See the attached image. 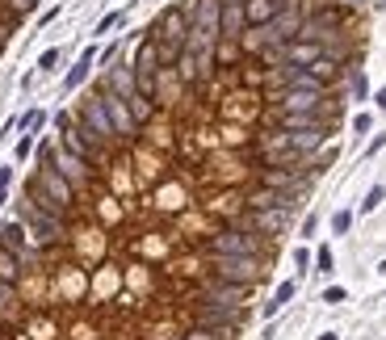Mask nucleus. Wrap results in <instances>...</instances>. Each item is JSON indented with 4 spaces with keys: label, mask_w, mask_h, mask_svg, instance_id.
Masks as SVG:
<instances>
[{
    "label": "nucleus",
    "mask_w": 386,
    "mask_h": 340,
    "mask_svg": "<svg viewBox=\"0 0 386 340\" xmlns=\"http://www.w3.org/2000/svg\"><path fill=\"white\" fill-rule=\"evenodd\" d=\"M26 197L34 202V206H43L50 214H63L67 219V210H72V202H76V185L63 177V172H55V168H38L34 177H30V185H26Z\"/></svg>",
    "instance_id": "obj_1"
},
{
    "label": "nucleus",
    "mask_w": 386,
    "mask_h": 340,
    "mask_svg": "<svg viewBox=\"0 0 386 340\" xmlns=\"http://www.w3.org/2000/svg\"><path fill=\"white\" fill-rule=\"evenodd\" d=\"M17 223L26 227V236H30V243H38V248H47V243H59L63 240V214H50V210H43V206H34L30 197H21L17 202Z\"/></svg>",
    "instance_id": "obj_2"
},
{
    "label": "nucleus",
    "mask_w": 386,
    "mask_h": 340,
    "mask_svg": "<svg viewBox=\"0 0 386 340\" xmlns=\"http://www.w3.org/2000/svg\"><path fill=\"white\" fill-rule=\"evenodd\" d=\"M76 122H80V131L93 139L96 147H114L118 143V131H114V118H109V109H105V101L101 93L80 101V109H76Z\"/></svg>",
    "instance_id": "obj_3"
},
{
    "label": "nucleus",
    "mask_w": 386,
    "mask_h": 340,
    "mask_svg": "<svg viewBox=\"0 0 386 340\" xmlns=\"http://www.w3.org/2000/svg\"><path fill=\"white\" fill-rule=\"evenodd\" d=\"M210 256H265V240H260L252 227L231 223V227H223V231L210 240Z\"/></svg>",
    "instance_id": "obj_4"
},
{
    "label": "nucleus",
    "mask_w": 386,
    "mask_h": 340,
    "mask_svg": "<svg viewBox=\"0 0 386 340\" xmlns=\"http://www.w3.org/2000/svg\"><path fill=\"white\" fill-rule=\"evenodd\" d=\"M219 282H236V286H256L265 278V256H214L210 261Z\"/></svg>",
    "instance_id": "obj_5"
},
{
    "label": "nucleus",
    "mask_w": 386,
    "mask_h": 340,
    "mask_svg": "<svg viewBox=\"0 0 386 340\" xmlns=\"http://www.w3.org/2000/svg\"><path fill=\"white\" fill-rule=\"evenodd\" d=\"M147 38H155V43H181V47H185V38H189V13H185L181 4H168V9L147 26Z\"/></svg>",
    "instance_id": "obj_6"
},
{
    "label": "nucleus",
    "mask_w": 386,
    "mask_h": 340,
    "mask_svg": "<svg viewBox=\"0 0 386 340\" xmlns=\"http://www.w3.org/2000/svg\"><path fill=\"white\" fill-rule=\"evenodd\" d=\"M50 168L63 172L76 190H89V185H93V164L80 160V155H72V151H63L59 143H55V151H50Z\"/></svg>",
    "instance_id": "obj_7"
},
{
    "label": "nucleus",
    "mask_w": 386,
    "mask_h": 340,
    "mask_svg": "<svg viewBox=\"0 0 386 340\" xmlns=\"http://www.w3.org/2000/svg\"><path fill=\"white\" fill-rule=\"evenodd\" d=\"M286 223H290V210H282V206H265V210H248V214H243V227H252L260 240L282 236Z\"/></svg>",
    "instance_id": "obj_8"
},
{
    "label": "nucleus",
    "mask_w": 386,
    "mask_h": 340,
    "mask_svg": "<svg viewBox=\"0 0 386 340\" xmlns=\"http://www.w3.org/2000/svg\"><path fill=\"white\" fill-rule=\"evenodd\" d=\"M59 147H63V151H72V155H80V160H89L93 168L105 160V147H96L93 139L80 131V122H76V126H67V131H59Z\"/></svg>",
    "instance_id": "obj_9"
},
{
    "label": "nucleus",
    "mask_w": 386,
    "mask_h": 340,
    "mask_svg": "<svg viewBox=\"0 0 386 340\" xmlns=\"http://www.w3.org/2000/svg\"><path fill=\"white\" fill-rule=\"evenodd\" d=\"M101 101H105V109H109V118H114V131H118V139H135V131H139V122L131 118V105L118 97V93H109V89H96Z\"/></svg>",
    "instance_id": "obj_10"
},
{
    "label": "nucleus",
    "mask_w": 386,
    "mask_h": 340,
    "mask_svg": "<svg viewBox=\"0 0 386 340\" xmlns=\"http://www.w3.org/2000/svg\"><path fill=\"white\" fill-rule=\"evenodd\" d=\"M282 59H286L290 67H311L315 59H324V43H315V38H290V43H282Z\"/></svg>",
    "instance_id": "obj_11"
},
{
    "label": "nucleus",
    "mask_w": 386,
    "mask_h": 340,
    "mask_svg": "<svg viewBox=\"0 0 386 340\" xmlns=\"http://www.w3.org/2000/svg\"><path fill=\"white\" fill-rule=\"evenodd\" d=\"M328 93H307V89H286V93H277V105H282V114H319V105H324Z\"/></svg>",
    "instance_id": "obj_12"
},
{
    "label": "nucleus",
    "mask_w": 386,
    "mask_h": 340,
    "mask_svg": "<svg viewBox=\"0 0 386 340\" xmlns=\"http://www.w3.org/2000/svg\"><path fill=\"white\" fill-rule=\"evenodd\" d=\"M0 248H9V252H13V256L21 261V265H30V261L38 256V252H34V248L26 243V227H21L17 219H9V223L0 227Z\"/></svg>",
    "instance_id": "obj_13"
},
{
    "label": "nucleus",
    "mask_w": 386,
    "mask_h": 340,
    "mask_svg": "<svg viewBox=\"0 0 386 340\" xmlns=\"http://www.w3.org/2000/svg\"><path fill=\"white\" fill-rule=\"evenodd\" d=\"M96 67V47H84L80 50V59L67 67V76H63V93H76L80 84H89V76H93Z\"/></svg>",
    "instance_id": "obj_14"
},
{
    "label": "nucleus",
    "mask_w": 386,
    "mask_h": 340,
    "mask_svg": "<svg viewBox=\"0 0 386 340\" xmlns=\"http://www.w3.org/2000/svg\"><path fill=\"white\" fill-rule=\"evenodd\" d=\"M243 30H248L243 4H236V0H223V13H219V38H240Z\"/></svg>",
    "instance_id": "obj_15"
},
{
    "label": "nucleus",
    "mask_w": 386,
    "mask_h": 340,
    "mask_svg": "<svg viewBox=\"0 0 386 340\" xmlns=\"http://www.w3.org/2000/svg\"><path fill=\"white\" fill-rule=\"evenodd\" d=\"M243 59V47H240V38H219L214 43V72H236Z\"/></svg>",
    "instance_id": "obj_16"
},
{
    "label": "nucleus",
    "mask_w": 386,
    "mask_h": 340,
    "mask_svg": "<svg viewBox=\"0 0 386 340\" xmlns=\"http://www.w3.org/2000/svg\"><path fill=\"white\" fill-rule=\"evenodd\" d=\"M277 13H282V0H243V17H248V26H252V30L269 26Z\"/></svg>",
    "instance_id": "obj_17"
},
{
    "label": "nucleus",
    "mask_w": 386,
    "mask_h": 340,
    "mask_svg": "<svg viewBox=\"0 0 386 340\" xmlns=\"http://www.w3.org/2000/svg\"><path fill=\"white\" fill-rule=\"evenodd\" d=\"M269 80V67H260V59H243L240 63V84L243 89H265Z\"/></svg>",
    "instance_id": "obj_18"
},
{
    "label": "nucleus",
    "mask_w": 386,
    "mask_h": 340,
    "mask_svg": "<svg viewBox=\"0 0 386 340\" xmlns=\"http://www.w3.org/2000/svg\"><path fill=\"white\" fill-rule=\"evenodd\" d=\"M294 290H298L294 282H282V286L273 290V298H269V302L260 307V315H265V319H277V311H282V307H286L290 298H294Z\"/></svg>",
    "instance_id": "obj_19"
},
{
    "label": "nucleus",
    "mask_w": 386,
    "mask_h": 340,
    "mask_svg": "<svg viewBox=\"0 0 386 340\" xmlns=\"http://www.w3.org/2000/svg\"><path fill=\"white\" fill-rule=\"evenodd\" d=\"M126 105H131V118L139 122V126H147L151 118H155V101L143 97V93H135V97H126Z\"/></svg>",
    "instance_id": "obj_20"
},
{
    "label": "nucleus",
    "mask_w": 386,
    "mask_h": 340,
    "mask_svg": "<svg viewBox=\"0 0 386 340\" xmlns=\"http://www.w3.org/2000/svg\"><path fill=\"white\" fill-rule=\"evenodd\" d=\"M43 126H47V109H38V105H34V109H26V114L17 118V131H26V135H38Z\"/></svg>",
    "instance_id": "obj_21"
},
{
    "label": "nucleus",
    "mask_w": 386,
    "mask_h": 340,
    "mask_svg": "<svg viewBox=\"0 0 386 340\" xmlns=\"http://www.w3.org/2000/svg\"><path fill=\"white\" fill-rule=\"evenodd\" d=\"M122 26H126V13H122V9H114V13H105V17L93 26V34H96V38H109V34H114V30H122Z\"/></svg>",
    "instance_id": "obj_22"
},
{
    "label": "nucleus",
    "mask_w": 386,
    "mask_h": 340,
    "mask_svg": "<svg viewBox=\"0 0 386 340\" xmlns=\"http://www.w3.org/2000/svg\"><path fill=\"white\" fill-rule=\"evenodd\" d=\"M336 155H340V147H336V143H324V147H319V155L311 160V168H307V172H311V177H319V172H328Z\"/></svg>",
    "instance_id": "obj_23"
},
{
    "label": "nucleus",
    "mask_w": 386,
    "mask_h": 340,
    "mask_svg": "<svg viewBox=\"0 0 386 340\" xmlns=\"http://www.w3.org/2000/svg\"><path fill=\"white\" fill-rule=\"evenodd\" d=\"M17 278H21V261L9 248H0V282H13L17 286Z\"/></svg>",
    "instance_id": "obj_24"
},
{
    "label": "nucleus",
    "mask_w": 386,
    "mask_h": 340,
    "mask_svg": "<svg viewBox=\"0 0 386 340\" xmlns=\"http://www.w3.org/2000/svg\"><path fill=\"white\" fill-rule=\"evenodd\" d=\"M348 97H353V101L370 97V80H365V72H361V67H353V72H348Z\"/></svg>",
    "instance_id": "obj_25"
},
{
    "label": "nucleus",
    "mask_w": 386,
    "mask_h": 340,
    "mask_svg": "<svg viewBox=\"0 0 386 340\" xmlns=\"http://www.w3.org/2000/svg\"><path fill=\"white\" fill-rule=\"evenodd\" d=\"M382 202H386V185H370V194L361 197V214H374Z\"/></svg>",
    "instance_id": "obj_26"
},
{
    "label": "nucleus",
    "mask_w": 386,
    "mask_h": 340,
    "mask_svg": "<svg viewBox=\"0 0 386 340\" xmlns=\"http://www.w3.org/2000/svg\"><path fill=\"white\" fill-rule=\"evenodd\" d=\"M332 265H336L332 248H328V243H319V248H315V273H324V278H328V273H332Z\"/></svg>",
    "instance_id": "obj_27"
},
{
    "label": "nucleus",
    "mask_w": 386,
    "mask_h": 340,
    "mask_svg": "<svg viewBox=\"0 0 386 340\" xmlns=\"http://www.w3.org/2000/svg\"><path fill=\"white\" fill-rule=\"evenodd\" d=\"M59 59H63V50H59V47L43 50V55H38V76H50V72L59 67Z\"/></svg>",
    "instance_id": "obj_28"
},
{
    "label": "nucleus",
    "mask_w": 386,
    "mask_h": 340,
    "mask_svg": "<svg viewBox=\"0 0 386 340\" xmlns=\"http://www.w3.org/2000/svg\"><path fill=\"white\" fill-rule=\"evenodd\" d=\"M353 219H357L353 210H336V214H332V236H348V231H353Z\"/></svg>",
    "instance_id": "obj_29"
},
{
    "label": "nucleus",
    "mask_w": 386,
    "mask_h": 340,
    "mask_svg": "<svg viewBox=\"0 0 386 340\" xmlns=\"http://www.w3.org/2000/svg\"><path fill=\"white\" fill-rule=\"evenodd\" d=\"M118 50H122V43H118V38H114V43H109L105 50H96V63H101V72H109V67L118 63Z\"/></svg>",
    "instance_id": "obj_30"
},
{
    "label": "nucleus",
    "mask_w": 386,
    "mask_h": 340,
    "mask_svg": "<svg viewBox=\"0 0 386 340\" xmlns=\"http://www.w3.org/2000/svg\"><path fill=\"white\" fill-rule=\"evenodd\" d=\"M344 298H348V290H344V286H328V290L319 294V302H328V307H340Z\"/></svg>",
    "instance_id": "obj_31"
},
{
    "label": "nucleus",
    "mask_w": 386,
    "mask_h": 340,
    "mask_svg": "<svg viewBox=\"0 0 386 340\" xmlns=\"http://www.w3.org/2000/svg\"><path fill=\"white\" fill-rule=\"evenodd\" d=\"M374 131V114H353V135H370Z\"/></svg>",
    "instance_id": "obj_32"
},
{
    "label": "nucleus",
    "mask_w": 386,
    "mask_h": 340,
    "mask_svg": "<svg viewBox=\"0 0 386 340\" xmlns=\"http://www.w3.org/2000/svg\"><path fill=\"white\" fill-rule=\"evenodd\" d=\"M34 147H38V139H34V135H21L13 155H17V160H26V155H34Z\"/></svg>",
    "instance_id": "obj_33"
},
{
    "label": "nucleus",
    "mask_w": 386,
    "mask_h": 340,
    "mask_svg": "<svg viewBox=\"0 0 386 340\" xmlns=\"http://www.w3.org/2000/svg\"><path fill=\"white\" fill-rule=\"evenodd\" d=\"M9 185H13V168H9V164H0V206L9 202Z\"/></svg>",
    "instance_id": "obj_34"
},
{
    "label": "nucleus",
    "mask_w": 386,
    "mask_h": 340,
    "mask_svg": "<svg viewBox=\"0 0 386 340\" xmlns=\"http://www.w3.org/2000/svg\"><path fill=\"white\" fill-rule=\"evenodd\" d=\"M13 302H17V290H13V282H0V307L9 311Z\"/></svg>",
    "instance_id": "obj_35"
},
{
    "label": "nucleus",
    "mask_w": 386,
    "mask_h": 340,
    "mask_svg": "<svg viewBox=\"0 0 386 340\" xmlns=\"http://www.w3.org/2000/svg\"><path fill=\"white\" fill-rule=\"evenodd\" d=\"M185 340H219V332H210V328H202V324H193L189 332H185Z\"/></svg>",
    "instance_id": "obj_36"
},
{
    "label": "nucleus",
    "mask_w": 386,
    "mask_h": 340,
    "mask_svg": "<svg viewBox=\"0 0 386 340\" xmlns=\"http://www.w3.org/2000/svg\"><path fill=\"white\" fill-rule=\"evenodd\" d=\"M294 265H298L302 273L311 269V252H307V243H298V248H294Z\"/></svg>",
    "instance_id": "obj_37"
},
{
    "label": "nucleus",
    "mask_w": 386,
    "mask_h": 340,
    "mask_svg": "<svg viewBox=\"0 0 386 340\" xmlns=\"http://www.w3.org/2000/svg\"><path fill=\"white\" fill-rule=\"evenodd\" d=\"M55 126H59V131H67V126H76V114H67V109H59V114H55Z\"/></svg>",
    "instance_id": "obj_38"
},
{
    "label": "nucleus",
    "mask_w": 386,
    "mask_h": 340,
    "mask_svg": "<svg viewBox=\"0 0 386 340\" xmlns=\"http://www.w3.org/2000/svg\"><path fill=\"white\" fill-rule=\"evenodd\" d=\"M386 147V131L382 135H374V139H370V143H365V155H378V151H382Z\"/></svg>",
    "instance_id": "obj_39"
},
{
    "label": "nucleus",
    "mask_w": 386,
    "mask_h": 340,
    "mask_svg": "<svg viewBox=\"0 0 386 340\" xmlns=\"http://www.w3.org/2000/svg\"><path fill=\"white\" fill-rule=\"evenodd\" d=\"M315 227H319V219H315V214H307V219H302V240H311V236H315Z\"/></svg>",
    "instance_id": "obj_40"
},
{
    "label": "nucleus",
    "mask_w": 386,
    "mask_h": 340,
    "mask_svg": "<svg viewBox=\"0 0 386 340\" xmlns=\"http://www.w3.org/2000/svg\"><path fill=\"white\" fill-rule=\"evenodd\" d=\"M55 17H59V9H47V13H43V17H38V26H43V30H47L50 21H55Z\"/></svg>",
    "instance_id": "obj_41"
},
{
    "label": "nucleus",
    "mask_w": 386,
    "mask_h": 340,
    "mask_svg": "<svg viewBox=\"0 0 386 340\" xmlns=\"http://www.w3.org/2000/svg\"><path fill=\"white\" fill-rule=\"evenodd\" d=\"M374 105H378V109H382V114H386V84H382V89H378V93H374Z\"/></svg>",
    "instance_id": "obj_42"
},
{
    "label": "nucleus",
    "mask_w": 386,
    "mask_h": 340,
    "mask_svg": "<svg viewBox=\"0 0 386 340\" xmlns=\"http://www.w3.org/2000/svg\"><path fill=\"white\" fill-rule=\"evenodd\" d=\"M9 34H13V26H9V21L0 17V43H9Z\"/></svg>",
    "instance_id": "obj_43"
},
{
    "label": "nucleus",
    "mask_w": 386,
    "mask_h": 340,
    "mask_svg": "<svg viewBox=\"0 0 386 340\" xmlns=\"http://www.w3.org/2000/svg\"><path fill=\"white\" fill-rule=\"evenodd\" d=\"M315 340H340V332H324V336H315Z\"/></svg>",
    "instance_id": "obj_44"
},
{
    "label": "nucleus",
    "mask_w": 386,
    "mask_h": 340,
    "mask_svg": "<svg viewBox=\"0 0 386 340\" xmlns=\"http://www.w3.org/2000/svg\"><path fill=\"white\" fill-rule=\"evenodd\" d=\"M344 4H353V9H357V4H361V0H344Z\"/></svg>",
    "instance_id": "obj_45"
},
{
    "label": "nucleus",
    "mask_w": 386,
    "mask_h": 340,
    "mask_svg": "<svg viewBox=\"0 0 386 340\" xmlns=\"http://www.w3.org/2000/svg\"><path fill=\"white\" fill-rule=\"evenodd\" d=\"M378 273H386V261H382V265H378Z\"/></svg>",
    "instance_id": "obj_46"
},
{
    "label": "nucleus",
    "mask_w": 386,
    "mask_h": 340,
    "mask_svg": "<svg viewBox=\"0 0 386 340\" xmlns=\"http://www.w3.org/2000/svg\"><path fill=\"white\" fill-rule=\"evenodd\" d=\"M0 59H4V43H0Z\"/></svg>",
    "instance_id": "obj_47"
},
{
    "label": "nucleus",
    "mask_w": 386,
    "mask_h": 340,
    "mask_svg": "<svg viewBox=\"0 0 386 340\" xmlns=\"http://www.w3.org/2000/svg\"><path fill=\"white\" fill-rule=\"evenodd\" d=\"M236 4H243V0H236Z\"/></svg>",
    "instance_id": "obj_48"
}]
</instances>
